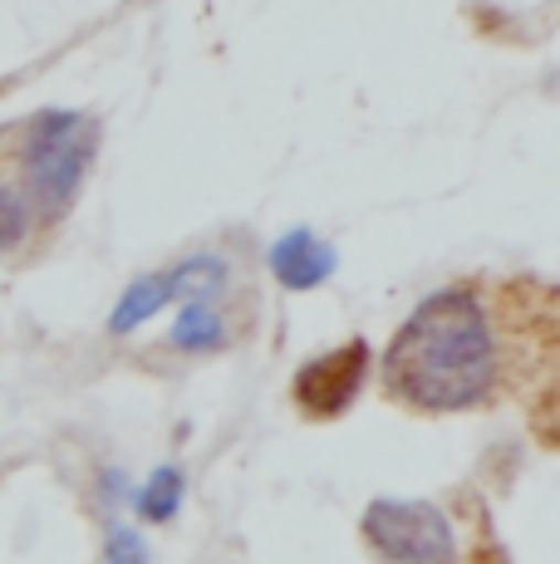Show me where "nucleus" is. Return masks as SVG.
Masks as SVG:
<instances>
[{
  "instance_id": "1a4fd4ad",
  "label": "nucleus",
  "mask_w": 560,
  "mask_h": 564,
  "mask_svg": "<svg viewBox=\"0 0 560 564\" xmlns=\"http://www.w3.org/2000/svg\"><path fill=\"white\" fill-rule=\"evenodd\" d=\"M104 564H148V550L133 530H109V545H104Z\"/></svg>"
},
{
  "instance_id": "39448f33",
  "label": "nucleus",
  "mask_w": 560,
  "mask_h": 564,
  "mask_svg": "<svg viewBox=\"0 0 560 564\" xmlns=\"http://www.w3.org/2000/svg\"><path fill=\"white\" fill-rule=\"evenodd\" d=\"M364 373H369V344L364 339H349L344 349H330V354H320V359H310L295 373V388H290L300 417H310V422L340 417V412L359 398Z\"/></svg>"
},
{
  "instance_id": "423d86ee",
  "label": "nucleus",
  "mask_w": 560,
  "mask_h": 564,
  "mask_svg": "<svg viewBox=\"0 0 560 564\" xmlns=\"http://www.w3.org/2000/svg\"><path fill=\"white\" fill-rule=\"evenodd\" d=\"M236 339V324L226 300H187L177 310V324H172V349L182 354H207V349H226Z\"/></svg>"
},
{
  "instance_id": "f257e3e1",
  "label": "nucleus",
  "mask_w": 560,
  "mask_h": 564,
  "mask_svg": "<svg viewBox=\"0 0 560 564\" xmlns=\"http://www.w3.org/2000/svg\"><path fill=\"white\" fill-rule=\"evenodd\" d=\"M560 300L546 280L472 275L428 295L384 349V398L418 417L556 398Z\"/></svg>"
},
{
  "instance_id": "0eeeda50",
  "label": "nucleus",
  "mask_w": 560,
  "mask_h": 564,
  "mask_svg": "<svg viewBox=\"0 0 560 564\" xmlns=\"http://www.w3.org/2000/svg\"><path fill=\"white\" fill-rule=\"evenodd\" d=\"M330 265H335V256H330V246L320 241L315 231H290L286 241H276V251H271V270H276V280L280 285H290V290H310V285H320V280L330 275Z\"/></svg>"
},
{
  "instance_id": "f03ea898",
  "label": "nucleus",
  "mask_w": 560,
  "mask_h": 564,
  "mask_svg": "<svg viewBox=\"0 0 560 564\" xmlns=\"http://www.w3.org/2000/svg\"><path fill=\"white\" fill-rule=\"evenodd\" d=\"M99 153V118L40 108L0 123V265H30L64 226Z\"/></svg>"
},
{
  "instance_id": "20e7f679",
  "label": "nucleus",
  "mask_w": 560,
  "mask_h": 564,
  "mask_svg": "<svg viewBox=\"0 0 560 564\" xmlns=\"http://www.w3.org/2000/svg\"><path fill=\"white\" fill-rule=\"evenodd\" d=\"M226 280H231V265H226V256H187V260H177L172 270H153V275H143L123 300H118L109 329L114 334H128V329H138V324L153 319V314L168 310V305H187V300H217L222 290H226Z\"/></svg>"
},
{
  "instance_id": "6e6552de",
  "label": "nucleus",
  "mask_w": 560,
  "mask_h": 564,
  "mask_svg": "<svg viewBox=\"0 0 560 564\" xmlns=\"http://www.w3.org/2000/svg\"><path fill=\"white\" fill-rule=\"evenodd\" d=\"M177 471H158L153 476V486L143 491V516H153V520H168L172 516V501H177Z\"/></svg>"
},
{
  "instance_id": "7ed1b4c3",
  "label": "nucleus",
  "mask_w": 560,
  "mask_h": 564,
  "mask_svg": "<svg viewBox=\"0 0 560 564\" xmlns=\"http://www.w3.org/2000/svg\"><path fill=\"white\" fill-rule=\"evenodd\" d=\"M359 530L384 564H462L457 530L433 501H374Z\"/></svg>"
}]
</instances>
